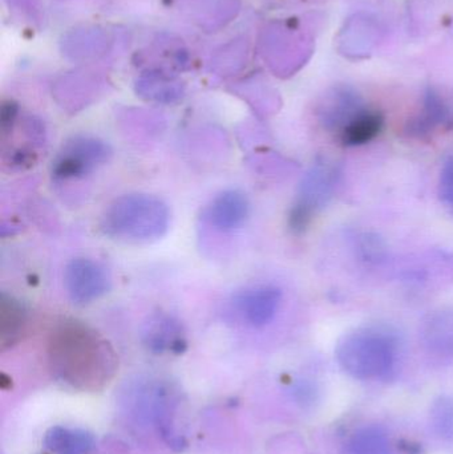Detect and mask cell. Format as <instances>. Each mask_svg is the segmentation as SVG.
Instances as JSON below:
<instances>
[{"label":"cell","mask_w":453,"mask_h":454,"mask_svg":"<svg viewBox=\"0 0 453 454\" xmlns=\"http://www.w3.org/2000/svg\"><path fill=\"white\" fill-rule=\"evenodd\" d=\"M48 365L60 383L82 392H98L116 375L119 360L108 340L90 325L68 319L51 331Z\"/></svg>","instance_id":"cell-1"},{"label":"cell","mask_w":453,"mask_h":454,"mask_svg":"<svg viewBox=\"0 0 453 454\" xmlns=\"http://www.w3.org/2000/svg\"><path fill=\"white\" fill-rule=\"evenodd\" d=\"M170 209L167 202L152 194H125L113 200L104 210L100 230L119 242L151 243L167 234Z\"/></svg>","instance_id":"cell-2"},{"label":"cell","mask_w":453,"mask_h":454,"mask_svg":"<svg viewBox=\"0 0 453 454\" xmlns=\"http://www.w3.org/2000/svg\"><path fill=\"white\" fill-rule=\"evenodd\" d=\"M338 364L359 380L386 378L398 357V341L387 331L364 328L346 335L335 349Z\"/></svg>","instance_id":"cell-3"},{"label":"cell","mask_w":453,"mask_h":454,"mask_svg":"<svg viewBox=\"0 0 453 454\" xmlns=\"http://www.w3.org/2000/svg\"><path fill=\"white\" fill-rule=\"evenodd\" d=\"M3 167L11 172H24L36 164L45 143L44 125L34 116L20 117L13 101H4L0 112Z\"/></svg>","instance_id":"cell-4"},{"label":"cell","mask_w":453,"mask_h":454,"mask_svg":"<svg viewBox=\"0 0 453 454\" xmlns=\"http://www.w3.org/2000/svg\"><path fill=\"white\" fill-rule=\"evenodd\" d=\"M340 173L337 162L322 159L303 176L287 220L292 232H305L316 215L329 205L340 184Z\"/></svg>","instance_id":"cell-5"},{"label":"cell","mask_w":453,"mask_h":454,"mask_svg":"<svg viewBox=\"0 0 453 454\" xmlns=\"http://www.w3.org/2000/svg\"><path fill=\"white\" fill-rule=\"evenodd\" d=\"M113 156L106 141L90 135H76L59 149L51 165V177L55 183L82 181L108 164Z\"/></svg>","instance_id":"cell-6"},{"label":"cell","mask_w":453,"mask_h":454,"mask_svg":"<svg viewBox=\"0 0 453 454\" xmlns=\"http://www.w3.org/2000/svg\"><path fill=\"white\" fill-rule=\"evenodd\" d=\"M149 416L162 442L176 453L188 448L183 420V394L175 383L159 380L148 384Z\"/></svg>","instance_id":"cell-7"},{"label":"cell","mask_w":453,"mask_h":454,"mask_svg":"<svg viewBox=\"0 0 453 454\" xmlns=\"http://www.w3.org/2000/svg\"><path fill=\"white\" fill-rule=\"evenodd\" d=\"M64 288L74 306L95 303L109 293L112 287L108 270L90 258H74L64 269Z\"/></svg>","instance_id":"cell-8"},{"label":"cell","mask_w":453,"mask_h":454,"mask_svg":"<svg viewBox=\"0 0 453 454\" xmlns=\"http://www.w3.org/2000/svg\"><path fill=\"white\" fill-rule=\"evenodd\" d=\"M369 106L358 90L348 85H338L322 98L316 117L321 127L338 138Z\"/></svg>","instance_id":"cell-9"},{"label":"cell","mask_w":453,"mask_h":454,"mask_svg":"<svg viewBox=\"0 0 453 454\" xmlns=\"http://www.w3.org/2000/svg\"><path fill=\"white\" fill-rule=\"evenodd\" d=\"M140 340L149 354L183 355L188 349V336L183 323L167 311H156L141 325Z\"/></svg>","instance_id":"cell-10"},{"label":"cell","mask_w":453,"mask_h":454,"mask_svg":"<svg viewBox=\"0 0 453 454\" xmlns=\"http://www.w3.org/2000/svg\"><path fill=\"white\" fill-rule=\"evenodd\" d=\"M452 129L451 104L435 88H428L420 108L406 122L404 133L414 140L430 141L441 133L451 132Z\"/></svg>","instance_id":"cell-11"},{"label":"cell","mask_w":453,"mask_h":454,"mask_svg":"<svg viewBox=\"0 0 453 454\" xmlns=\"http://www.w3.org/2000/svg\"><path fill=\"white\" fill-rule=\"evenodd\" d=\"M282 291L276 286H255L239 291L231 304L238 317L250 327L261 328L270 325L278 314Z\"/></svg>","instance_id":"cell-12"},{"label":"cell","mask_w":453,"mask_h":454,"mask_svg":"<svg viewBox=\"0 0 453 454\" xmlns=\"http://www.w3.org/2000/svg\"><path fill=\"white\" fill-rule=\"evenodd\" d=\"M382 31L377 19L355 13L348 19L338 35V51L348 59L369 58L382 37Z\"/></svg>","instance_id":"cell-13"},{"label":"cell","mask_w":453,"mask_h":454,"mask_svg":"<svg viewBox=\"0 0 453 454\" xmlns=\"http://www.w3.org/2000/svg\"><path fill=\"white\" fill-rule=\"evenodd\" d=\"M250 215L246 194L237 189L221 192L204 209V221L218 231L230 232L241 229Z\"/></svg>","instance_id":"cell-14"},{"label":"cell","mask_w":453,"mask_h":454,"mask_svg":"<svg viewBox=\"0 0 453 454\" xmlns=\"http://www.w3.org/2000/svg\"><path fill=\"white\" fill-rule=\"evenodd\" d=\"M420 343L428 354L453 359V309H439L426 315L420 323Z\"/></svg>","instance_id":"cell-15"},{"label":"cell","mask_w":453,"mask_h":454,"mask_svg":"<svg viewBox=\"0 0 453 454\" xmlns=\"http://www.w3.org/2000/svg\"><path fill=\"white\" fill-rule=\"evenodd\" d=\"M43 445L51 454H90L96 439L85 429L56 426L45 432Z\"/></svg>","instance_id":"cell-16"},{"label":"cell","mask_w":453,"mask_h":454,"mask_svg":"<svg viewBox=\"0 0 453 454\" xmlns=\"http://www.w3.org/2000/svg\"><path fill=\"white\" fill-rule=\"evenodd\" d=\"M27 309L15 296L2 293L0 298V346L3 351L15 346L27 325Z\"/></svg>","instance_id":"cell-17"},{"label":"cell","mask_w":453,"mask_h":454,"mask_svg":"<svg viewBox=\"0 0 453 454\" xmlns=\"http://www.w3.org/2000/svg\"><path fill=\"white\" fill-rule=\"evenodd\" d=\"M385 116L379 109L369 106L350 127L337 138L343 146H359L371 143L382 133Z\"/></svg>","instance_id":"cell-18"},{"label":"cell","mask_w":453,"mask_h":454,"mask_svg":"<svg viewBox=\"0 0 453 454\" xmlns=\"http://www.w3.org/2000/svg\"><path fill=\"white\" fill-rule=\"evenodd\" d=\"M137 90L143 98L159 103H173L183 95V90L178 82L159 74H152L151 76L141 79Z\"/></svg>","instance_id":"cell-19"},{"label":"cell","mask_w":453,"mask_h":454,"mask_svg":"<svg viewBox=\"0 0 453 454\" xmlns=\"http://www.w3.org/2000/svg\"><path fill=\"white\" fill-rule=\"evenodd\" d=\"M351 454H390V442L385 432L375 427H366L353 434L348 442Z\"/></svg>","instance_id":"cell-20"},{"label":"cell","mask_w":453,"mask_h":454,"mask_svg":"<svg viewBox=\"0 0 453 454\" xmlns=\"http://www.w3.org/2000/svg\"><path fill=\"white\" fill-rule=\"evenodd\" d=\"M430 424L433 434L444 442H453V397L441 396L430 411Z\"/></svg>","instance_id":"cell-21"},{"label":"cell","mask_w":453,"mask_h":454,"mask_svg":"<svg viewBox=\"0 0 453 454\" xmlns=\"http://www.w3.org/2000/svg\"><path fill=\"white\" fill-rule=\"evenodd\" d=\"M439 197L444 207L453 215V156L449 157L441 168Z\"/></svg>","instance_id":"cell-22"},{"label":"cell","mask_w":453,"mask_h":454,"mask_svg":"<svg viewBox=\"0 0 453 454\" xmlns=\"http://www.w3.org/2000/svg\"><path fill=\"white\" fill-rule=\"evenodd\" d=\"M358 250L364 261L379 262L385 258V246L382 240L374 235H362L359 238Z\"/></svg>","instance_id":"cell-23"},{"label":"cell","mask_w":453,"mask_h":454,"mask_svg":"<svg viewBox=\"0 0 453 454\" xmlns=\"http://www.w3.org/2000/svg\"><path fill=\"white\" fill-rule=\"evenodd\" d=\"M293 396L303 408H310L318 402V388L310 380H300L293 386Z\"/></svg>","instance_id":"cell-24"}]
</instances>
